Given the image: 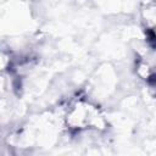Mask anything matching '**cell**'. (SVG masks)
Returning a JSON list of instances; mask_svg holds the SVG:
<instances>
[{
    "label": "cell",
    "instance_id": "6da1fadb",
    "mask_svg": "<svg viewBox=\"0 0 156 156\" xmlns=\"http://www.w3.org/2000/svg\"><path fill=\"white\" fill-rule=\"evenodd\" d=\"M68 121L72 126L71 128L76 129H84L90 127L98 128V126L102 123V118L99 115V111L85 102H78L71 110L68 115Z\"/></svg>",
    "mask_w": 156,
    "mask_h": 156
}]
</instances>
